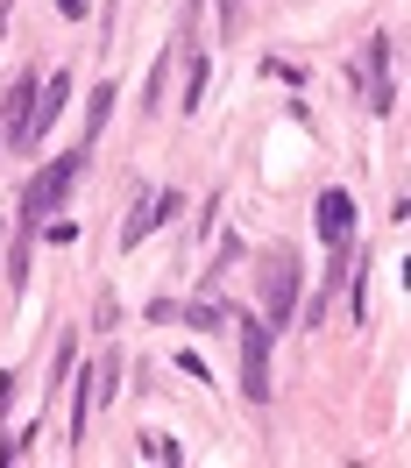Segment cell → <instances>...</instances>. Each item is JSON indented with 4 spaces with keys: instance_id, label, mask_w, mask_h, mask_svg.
I'll return each mask as SVG.
<instances>
[{
    "instance_id": "obj_1",
    "label": "cell",
    "mask_w": 411,
    "mask_h": 468,
    "mask_svg": "<svg viewBox=\"0 0 411 468\" xmlns=\"http://www.w3.org/2000/svg\"><path fill=\"white\" fill-rule=\"evenodd\" d=\"M79 171H86V143H79V149H64L58 164H43V171L22 185V234L43 228V213H58V199L71 192V185H79Z\"/></svg>"
},
{
    "instance_id": "obj_2",
    "label": "cell",
    "mask_w": 411,
    "mask_h": 468,
    "mask_svg": "<svg viewBox=\"0 0 411 468\" xmlns=\"http://www.w3.org/2000/svg\"><path fill=\"white\" fill-rule=\"evenodd\" d=\"M241 390L248 405H269V320H241Z\"/></svg>"
},
{
    "instance_id": "obj_3",
    "label": "cell",
    "mask_w": 411,
    "mask_h": 468,
    "mask_svg": "<svg viewBox=\"0 0 411 468\" xmlns=\"http://www.w3.org/2000/svg\"><path fill=\"white\" fill-rule=\"evenodd\" d=\"M36 86H43V79H36V71H22L15 86L0 92V135H7L15 149H29V107H36Z\"/></svg>"
},
{
    "instance_id": "obj_4",
    "label": "cell",
    "mask_w": 411,
    "mask_h": 468,
    "mask_svg": "<svg viewBox=\"0 0 411 468\" xmlns=\"http://www.w3.org/2000/svg\"><path fill=\"white\" fill-rule=\"evenodd\" d=\"M177 213V192H156V199H135V213L121 220V249H135V241H149V234L163 228Z\"/></svg>"
},
{
    "instance_id": "obj_5",
    "label": "cell",
    "mask_w": 411,
    "mask_h": 468,
    "mask_svg": "<svg viewBox=\"0 0 411 468\" xmlns=\"http://www.w3.org/2000/svg\"><path fill=\"white\" fill-rule=\"evenodd\" d=\"M64 100H71V79H43V86H36V107H29V143H43V135H50V128H58V114H64Z\"/></svg>"
},
{
    "instance_id": "obj_6",
    "label": "cell",
    "mask_w": 411,
    "mask_h": 468,
    "mask_svg": "<svg viewBox=\"0 0 411 468\" xmlns=\"http://www.w3.org/2000/svg\"><path fill=\"white\" fill-rule=\"evenodd\" d=\"M291 298H298V263L291 256H277L263 277V305H269V320H291Z\"/></svg>"
},
{
    "instance_id": "obj_7",
    "label": "cell",
    "mask_w": 411,
    "mask_h": 468,
    "mask_svg": "<svg viewBox=\"0 0 411 468\" xmlns=\"http://www.w3.org/2000/svg\"><path fill=\"white\" fill-rule=\"evenodd\" d=\"M320 234L333 241V249L354 234V199H348V192H320Z\"/></svg>"
},
{
    "instance_id": "obj_8",
    "label": "cell",
    "mask_w": 411,
    "mask_h": 468,
    "mask_svg": "<svg viewBox=\"0 0 411 468\" xmlns=\"http://www.w3.org/2000/svg\"><path fill=\"white\" fill-rule=\"evenodd\" d=\"M114 100H121L114 86H92V100H86V149L100 143V128H107V121H114Z\"/></svg>"
},
{
    "instance_id": "obj_9",
    "label": "cell",
    "mask_w": 411,
    "mask_h": 468,
    "mask_svg": "<svg viewBox=\"0 0 411 468\" xmlns=\"http://www.w3.org/2000/svg\"><path fill=\"white\" fill-rule=\"evenodd\" d=\"M199 92H206V58H192V64H184V114L199 107Z\"/></svg>"
},
{
    "instance_id": "obj_10",
    "label": "cell",
    "mask_w": 411,
    "mask_h": 468,
    "mask_svg": "<svg viewBox=\"0 0 411 468\" xmlns=\"http://www.w3.org/2000/svg\"><path fill=\"white\" fill-rule=\"evenodd\" d=\"M142 454H149V462H163V468H171V462H177V440H171V433H149V440H142Z\"/></svg>"
},
{
    "instance_id": "obj_11",
    "label": "cell",
    "mask_w": 411,
    "mask_h": 468,
    "mask_svg": "<svg viewBox=\"0 0 411 468\" xmlns=\"http://www.w3.org/2000/svg\"><path fill=\"white\" fill-rule=\"evenodd\" d=\"M220 29H227V36L241 29V0H220Z\"/></svg>"
},
{
    "instance_id": "obj_12",
    "label": "cell",
    "mask_w": 411,
    "mask_h": 468,
    "mask_svg": "<svg viewBox=\"0 0 411 468\" xmlns=\"http://www.w3.org/2000/svg\"><path fill=\"white\" fill-rule=\"evenodd\" d=\"M7 7H15V0H0V29H7Z\"/></svg>"
}]
</instances>
